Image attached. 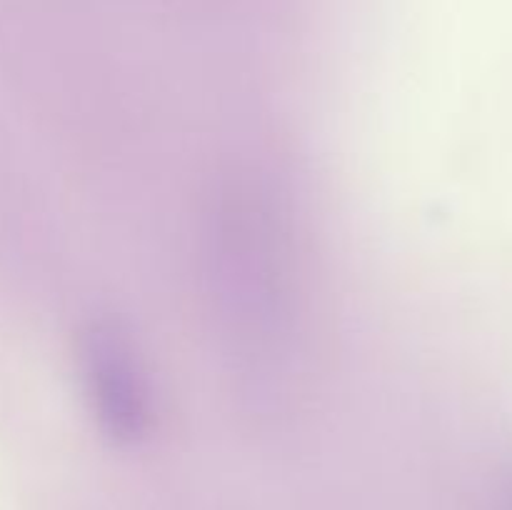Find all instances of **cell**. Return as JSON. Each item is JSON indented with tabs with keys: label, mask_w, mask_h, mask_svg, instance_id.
<instances>
[{
	"label": "cell",
	"mask_w": 512,
	"mask_h": 510,
	"mask_svg": "<svg viewBox=\"0 0 512 510\" xmlns=\"http://www.w3.org/2000/svg\"><path fill=\"white\" fill-rule=\"evenodd\" d=\"M80 375L98 428L113 443H135L150 420L145 375L128 335L110 320L90 323L80 338Z\"/></svg>",
	"instance_id": "6da1fadb"
}]
</instances>
